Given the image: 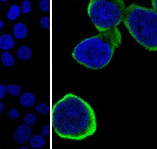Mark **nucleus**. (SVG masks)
I'll return each instance as SVG.
<instances>
[{
    "mask_svg": "<svg viewBox=\"0 0 157 149\" xmlns=\"http://www.w3.org/2000/svg\"><path fill=\"white\" fill-rule=\"evenodd\" d=\"M6 88L3 85L0 84V99H2L6 94Z\"/></svg>",
    "mask_w": 157,
    "mask_h": 149,
    "instance_id": "21",
    "label": "nucleus"
},
{
    "mask_svg": "<svg viewBox=\"0 0 157 149\" xmlns=\"http://www.w3.org/2000/svg\"><path fill=\"white\" fill-rule=\"evenodd\" d=\"M0 1H1V2H6V1H8V0H0Z\"/></svg>",
    "mask_w": 157,
    "mask_h": 149,
    "instance_id": "26",
    "label": "nucleus"
},
{
    "mask_svg": "<svg viewBox=\"0 0 157 149\" xmlns=\"http://www.w3.org/2000/svg\"><path fill=\"white\" fill-rule=\"evenodd\" d=\"M125 9L123 0H90L87 10L94 25L102 32L119 25Z\"/></svg>",
    "mask_w": 157,
    "mask_h": 149,
    "instance_id": "4",
    "label": "nucleus"
},
{
    "mask_svg": "<svg viewBox=\"0 0 157 149\" xmlns=\"http://www.w3.org/2000/svg\"><path fill=\"white\" fill-rule=\"evenodd\" d=\"M4 108V105L3 103L0 101V115L2 114Z\"/></svg>",
    "mask_w": 157,
    "mask_h": 149,
    "instance_id": "23",
    "label": "nucleus"
},
{
    "mask_svg": "<svg viewBox=\"0 0 157 149\" xmlns=\"http://www.w3.org/2000/svg\"><path fill=\"white\" fill-rule=\"evenodd\" d=\"M41 26L46 29H50V18L49 17L45 16L42 17L40 20Z\"/></svg>",
    "mask_w": 157,
    "mask_h": 149,
    "instance_id": "18",
    "label": "nucleus"
},
{
    "mask_svg": "<svg viewBox=\"0 0 157 149\" xmlns=\"http://www.w3.org/2000/svg\"><path fill=\"white\" fill-rule=\"evenodd\" d=\"M35 109L38 113L44 115L48 114L50 111L49 106L45 103H40L37 104Z\"/></svg>",
    "mask_w": 157,
    "mask_h": 149,
    "instance_id": "14",
    "label": "nucleus"
},
{
    "mask_svg": "<svg viewBox=\"0 0 157 149\" xmlns=\"http://www.w3.org/2000/svg\"><path fill=\"white\" fill-rule=\"evenodd\" d=\"M46 139L44 136L36 135L33 136L29 141V145L33 148H41L46 145Z\"/></svg>",
    "mask_w": 157,
    "mask_h": 149,
    "instance_id": "9",
    "label": "nucleus"
},
{
    "mask_svg": "<svg viewBox=\"0 0 157 149\" xmlns=\"http://www.w3.org/2000/svg\"><path fill=\"white\" fill-rule=\"evenodd\" d=\"M4 25V23L2 21L0 20V29L2 28V27Z\"/></svg>",
    "mask_w": 157,
    "mask_h": 149,
    "instance_id": "24",
    "label": "nucleus"
},
{
    "mask_svg": "<svg viewBox=\"0 0 157 149\" xmlns=\"http://www.w3.org/2000/svg\"><path fill=\"white\" fill-rule=\"evenodd\" d=\"M24 122L29 126L35 125L37 122V117L33 113H28L25 116Z\"/></svg>",
    "mask_w": 157,
    "mask_h": 149,
    "instance_id": "15",
    "label": "nucleus"
},
{
    "mask_svg": "<svg viewBox=\"0 0 157 149\" xmlns=\"http://www.w3.org/2000/svg\"><path fill=\"white\" fill-rule=\"evenodd\" d=\"M41 135L44 136L48 137L50 135V127L48 125H45L42 127L41 131Z\"/></svg>",
    "mask_w": 157,
    "mask_h": 149,
    "instance_id": "20",
    "label": "nucleus"
},
{
    "mask_svg": "<svg viewBox=\"0 0 157 149\" xmlns=\"http://www.w3.org/2000/svg\"><path fill=\"white\" fill-rule=\"evenodd\" d=\"M28 30L26 26L23 23L19 22L14 26L13 35L17 39L25 38L27 35Z\"/></svg>",
    "mask_w": 157,
    "mask_h": 149,
    "instance_id": "7",
    "label": "nucleus"
},
{
    "mask_svg": "<svg viewBox=\"0 0 157 149\" xmlns=\"http://www.w3.org/2000/svg\"><path fill=\"white\" fill-rule=\"evenodd\" d=\"M19 102L24 107H32L36 103L35 96L31 92H25L19 98Z\"/></svg>",
    "mask_w": 157,
    "mask_h": 149,
    "instance_id": "8",
    "label": "nucleus"
},
{
    "mask_svg": "<svg viewBox=\"0 0 157 149\" xmlns=\"http://www.w3.org/2000/svg\"><path fill=\"white\" fill-rule=\"evenodd\" d=\"M0 10H1V6H0Z\"/></svg>",
    "mask_w": 157,
    "mask_h": 149,
    "instance_id": "27",
    "label": "nucleus"
},
{
    "mask_svg": "<svg viewBox=\"0 0 157 149\" xmlns=\"http://www.w3.org/2000/svg\"><path fill=\"white\" fill-rule=\"evenodd\" d=\"M122 21L140 45L148 51H157L156 11L132 4L125 8Z\"/></svg>",
    "mask_w": 157,
    "mask_h": 149,
    "instance_id": "3",
    "label": "nucleus"
},
{
    "mask_svg": "<svg viewBox=\"0 0 157 149\" xmlns=\"http://www.w3.org/2000/svg\"><path fill=\"white\" fill-rule=\"evenodd\" d=\"M39 7L42 11L48 12L50 10V0H40Z\"/></svg>",
    "mask_w": 157,
    "mask_h": 149,
    "instance_id": "17",
    "label": "nucleus"
},
{
    "mask_svg": "<svg viewBox=\"0 0 157 149\" xmlns=\"http://www.w3.org/2000/svg\"><path fill=\"white\" fill-rule=\"evenodd\" d=\"M52 127L61 138L82 140L93 135L97 129L94 110L82 98L68 93L52 107Z\"/></svg>",
    "mask_w": 157,
    "mask_h": 149,
    "instance_id": "1",
    "label": "nucleus"
},
{
    "mask_svg": "<svg viewBox=\"0 0 157 149\" xmlns=\"http://www.w3.org/2000/svg\"><path fill=\"white\" fill-rule=\"evenodd\" d=\"M151 1L154 9L157 12V0H151Z\"/></svg>",
    "mask_w": 157,
    "mask_h": 149,
    "instance_id": "22",
    "label": "nucleus"
},
{
    "mask_svg": "<svg viewBox=\"0 0 157 149\" xmlns=\"http://www.w3.org/2000/svg\"><path fill=\"white\" fill-rule=\"evenodd\" d=\"M121 42V35L116 27L82 41L75 48L72 56L85 67L99 70L109 64Z\"/></svg>",
    "mask_w": 157,
    "mask_h": 149,
    "instance_id": "2",
    "label": "nucleus"
},
{
    "mask_svg": "<svg viewBox=\"0 0 157 149\" xmlns=\"http://www.w3.org/2000/svg\"><path fill=\"white\" fill-rule=\"evenodd\" d=\"M2 63L6 67H11L14 64V59L8 52H4L1 56Z\"/></svg>",
    "mask_w": 157,
    "mask_h": 149,
    "instance_id": "12",
    "label": "nucleus"
},
{
    "mask_svg": "<svg viewBox=\"0 0 157 149\" xmlns=\"http://www.w3.org/2000/svg\"><path fill=\"white\" fill-rule=\"evenodd\" d=\"M8 115L11 119H16L19 117L20 113L17 109L13 108L8 112Z\"/></svg>",
    "mask_w": 157,
    "mask_h": 149,
    "instance_id": "19",
    "label": "nucleus"
},
{
    "mask_svg": "<svg viewBox=\"0 0 157 149\" xmlns=\"http://www.w3.org/2000/svg\"><path fill=\"white\" fill-rule=\"evenodd\" d=\"M15 42L12 36L9 34H4L0 37V49L9 50L13 48Z\"/></svg>",
    "mask_w": 157,
    "mask_h": 149,
    "instance_id": "6",
    "label": "nucleus"
},
{
    "mask_svg": "<svg viewBox=\"0 0 157 149\" xmlns=\"http://www.w3.org/2000/svg\"><path fill=\"white\" fill-rule=\"evenodd\" d=\"M31 133V128L28 125L22 124L17 127L14 135V140L18 144H25L30 139Z\"/></svg>",
    "mask_w": 157,
    "mask_h": 149,
    "instance_id": "5",
    "label": "nucleus"
},
{
    "mask_svg": "<svg viewBox=\"0 0 157 149\" xmlns=\"http://www.w3.org/2000/svg\"><path fill=\"white\" fill-rule=\"evenodd\" d=\"M20 14V7L17 5H13L10 7L6 17L8 19L13 21L16 19L19 16Z\"/></svg>",
    "mask_w": 157,
    "mask_h": 149,
    "instance_id": "11",
    "label": "nucleus"
},
{
    "mask_svg": "<svg viewBox=\"0 0 157 149\" xmlns=\"http://www.w3.org/2000/svg\"></svg>",
    "mask_w": 157,
    "mask_h": 149,
    "instance_id": "28",
    "label": "nucleus"
},
{
    "mask_svg": "<svg viewBox=\"0 0 157 149\" xmlns=\"http://www.w3.org/2000/svg\"><path fill=\"white\" fill-rule=\"evenodd\" d=\"M21 9L24 14H28L32 10L31 3L29 0H24L21 6Z\"/></svg>",
    "mask_w": 157,
    "mask_h": 149,
    "instance_id": "16",
    "label": "nucleus"
},
{
    "mask_svg": "<svg viewBox=\"0 0 157 149\" xmlns=\"http://www.w3.org/2000/svg\"><path fill=\"white\" fill-rule=\"evenodd\" d=\"M17 54L20 60L27 61L32 57V51L28 46H21L17 50Z\"/></svg>",
    "mask_w": 157,
    "mask_h": 149,
    "instance_id": "10",
    "label": "nucleus"
},
{
    "mask_svg": "<svg viewBox=\"0 0 157 149\" xmlns=\"http://www.w3.org/2000/svg\"><path fill=\"white\" fill-rule=\"evenodd\" d=\"M20 148L22 149H28L29 148L27 147H25V146H21Z\"/></svg>",
    "mask_w": 157,
    "mask_h": 149,
    "instance_id": "25",
    "label": "nucleus"
},
{
    "mask_svg": "<svg viewBox=\"0 0 157 149\" xmlns=\"http://www.w3.org/2000/svg\"><path fill=\"white\" fill-rule=\"evenodd\" d=\"M6 90L13 96H17L21 93L22 89L18 85H9L6 87Z\"/></svg>",
    "mask_w": 157,
    "mask_h": 149,
    "instance_id": "13",
    "label": "nucleus"
}]
</instances>
